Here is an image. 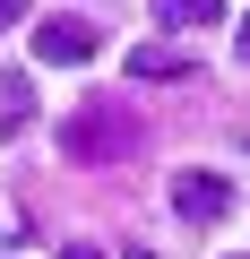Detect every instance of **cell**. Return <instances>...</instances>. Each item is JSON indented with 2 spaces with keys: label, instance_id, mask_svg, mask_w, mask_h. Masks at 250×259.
Returning <instances> with one entry per match:
<instances>
[{
  "label": "cell",
  "instance_id": "3957f363",
  "mask_svg": "<svg viewBox=\"0 0 250 259\" xmlns=\"http://www.w3.org/2000/svg\"><path fill=\"white\" fill-rule=\"evenodd\" d=\"M173 207H181L190 225H216V216L233 207V190H224L216 173H181V182H173Z\"/></svg>",
  "mask_w": 250,
  "mask_h": 259
},
{
  "label": "cell",
  "instance_id": "6da1fadb",
  "mask_svg": "<svg viewBox=\"0 0 250 259\" xmlns=\"http://www.w3.org/2000/svg\"><path fill=\"white\" fill-rule=\"evenodd\" d=\"M61 139H69V156L95 164V156H130V147H138V121H130V104H86Z\"/></svg>",
  "mask_w": 250,
  "mask_h": 259
},
{
  "label": "cell",
  "instance_id": "277c9868",
  "mask_svg": "<svg viewBox=\"0 0 250 259\" xmlns=\"http://www.w3.org/2000/svg\"><path fill=\"white\" fill-rule=\"evenodd\" d=\"M190 69H198V61H190L181 44H138V52H130V78H156V87H164V78H190Z\"/></svg>",
  "mask_w": 250,
  "mask_h": 259
},
{
  "label": "cell",
  "instance_id": "52a82bcc",
  "mask_svg": "<svg viewBox=\"0 0 250 259\" xmlns=\"http://www.w3.org/2000/svg\"><path fill=\"white\" fill-rule=\"evenodd\" d=\"M18 18H26V0H0V26H18Z\"/></svg>",
  "mask_w": 250,
  "mask_h": 259
},
{
  "label": "cell",
  "instance_id": "9c48e42d",
  "mask_svg": "<svg viewBox=\"0 0 250 259\" xmlns=\"http://www.w3.org/2000/svg\"><path fill=\"white\" fill-rule=\"evenodd\" d=\"M241 61H250V18H241Z\"/></svg>",
  "mask_w": 250,
  "mask_h": 259
},
{
  "label": "cell",
  "instance_id": "8992f818",
  "mask_svg": "<svg viewBox=\"0 0 250 259\" xmlns=\"http://www.w3.org/2000/svg\"><path fill=\"white\" fill-rule=\"evenodd\" d=\"M26 121H35V95H26V78H0V139H18Z\"/></svg>",
  "mask_w": 250,
  "mask_h": 259
},
{
  "label": "cell",
  "instance_id": "7a4b0ae2",
  "mask_svg": "<svg viewBox=\"0 0 250 259\" xmlns=\"http://www.w3.org/2000/svg\"><path fill=\"white\" fill-rule=\"evenodd\" d=\"M35 61L86 69V61H95V26H86V18H43V26H35Z\"/></svg>",
  "mask_w": 250,
  "mask_h": 259
},
{
  "label": "cell",
  "instance_id": "5b68a950",
  "mask_svg": "<svg viewBox=\"0 0 250 259\" xmlns=\"http://www.w3.org/2000/svg\"><path fill=\"white\" fill-rule=\"evenodd\" d=\"M156 18L181 26V35H190V26H224V0H156Z\"/></svg>",
  "mask_w": 250,
  "mask_h": 259
},
{
  "label": "cell",
  "instance_id": "ba28073f",
  "mask_svg": "<svg viewBox=\"0 0 250 259\" xmlns=\"http://www.w3.org/2000/svg\"><path fill=\"white\" fill-rule=\"evenodd\" d=\"M61 259H104V250H86V242H69V250H61Z\"/></svg>",
  "mask_w": 250,
  "mask_h": 259
}]
</instances>
